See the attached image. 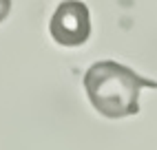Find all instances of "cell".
<instances>
[{
  "label": "cell",
  "instance_id": "cell-2",
  "mask_svg": "<svg viewBox=\"0 0 157 150\" xmlns=\"http://www.w3.org/2000/svg\"><path fill=\"white\" fill-rule=\"evenodd\" d=\"M49 33L62 47H80L91 36L89 7L80 0H64L51 16Z\"/></svg>",
  "mask_w": 157,
  "mask_h": 150
},
{
  "label": "cell",
  "instance_id": "cell-3",
  "mask_svg": "<svg viewBox=\"0 0 157 150\" xmlns=\"http://www.w3.org/2000/svg\"><path fill=\"white\" fill-rule=\"evenodd\" d=\"M9 11H11V0H0V22L9 16Z\"/></svg>",
  "mask_w": 157,
  "mask_h": 150
},
{
  "label": "cell",
  "instance_id": "cell-1",
  "mask_svg": "<svg viewBox=\"0 0 157 150\" xmlns=\"http://www.w3.org/2000/svg\"><path fill=\"white\" fill-rule=\"evenodd\" d=\"M84 88L100 115L120 119L140 113V91L157 88V82L142 77L124 64L102 60L91 64L84 73Z\"/></svg>",
  "mask_w": 157,
  "mask_h": 150
}]
</instances>
